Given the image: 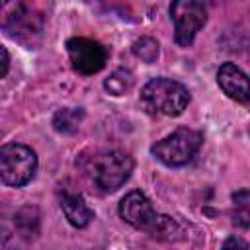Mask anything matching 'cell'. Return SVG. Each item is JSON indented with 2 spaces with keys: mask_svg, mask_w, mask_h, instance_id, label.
Listing matches in <instances>:
<instances>
[{
  "mask_svg": "<svg viewBox=\"0 0 250 250\" xmlns=\"http://www.w3.org/2000/svg\"><path fill=\"white\" fill-rule=\"evenodd\" d=\"M86 176V180L100 191V193H113L117 191L133 172V158L117 148H104L84 152L76 162Z\"/></svg>",
  "mask_w": 250,
  "mask_h": 250,
  "instance_id": "cell-1",
  "label": "cell"
},
{
  "mask_svg": "<svg viewBox=\"0 0 250 250\" xmlns=\"http://www.w3.org/2000/svg\"><path fill=\"white\" fill-rule=\"evenodd\" d=\"M141 104L150 115L176 117L188 107L189 92L182 82L160 76L145 84L141 92Z\"/></svg>",
  "mask_w": 250,
  "mask_h": 250,
  "instance_id": "cell-3",
  "label": "cell"
},
{
  "mask_svg": "<svg viewBox=\"0 0 250 250\" xmlns=\"http://www.w3.org/2000/svg\"><path fill=\"white\" fill-rule=\"evenodd\" d=\"M133 82H135L133 74H131L129 70H125V68H119V70H115V72L104 82V88H105L111 96H123V94H127V92L133 88Z\"/></svg>",
  "mask_w": 250,
  "mask_h": 250,
  "instance_id": "cell-12",
  "label": "cell"
},
{
  "mask_svg": "<svg viewBox=\"0 0 250 250\" xmlns=\"http://www.w3.org/2000/svg\"><path fill=\"white\" fill-rule=\"evenodd\" d=\"M8 70H10V55H8V51L0 45V78H4V76L8 74Z\"/></svg>",
  "mask_w": 250,
  "mask_h": 250,
  "instance_id": "cell-15",
  "label": "cell"
},
{
  "mask_svg": "<svg viewBox=\"0 0 250 250\" xmlns=\"http://www.w3.org/2000/svg\"><path fill=\"white\" fill-rule=\"evenodd\" d=\"M201 143H203V135L199 131L180 127L172 135L156 141L150 146V152L162 164H166L170 168H178V166H184L193 160V156L201 148Z\"/></svg>",
  "mask_w": 250,
  "mask_h": 250,
  "instance_id": "cell-5",
  "label": "cell"
},
{
  "mask_svg": "<svg viewBox=\"0 0 250 250\" xmlns=\"http://www.w3.org/2000/svg\"><path fill=\"white\" fill-rule=\"evenodd\" d=\"M223 246H225V248H229V246H244V242H238L236 238H229V240H227Z\"/></svg>",
  "mask_w": 250,
  "mask_h": 250,
  "instance_id": "cell-16",
  "label": "cell"
},
{
  "mask_svg": "<svg viewBox=\"0 0 250 250\" xmlns=\"http://www.w3.org/2000/svg\"><path fill=\"white\" fill-rule=\"evenodd\" d=\"M170 16L174 21V41L180 47H189L207 21V8L203 0H172Z\"/></svg>",
  "mask_w": 250,
  "mask_h": 250,
  "instance_id": "cell-7",
  "label": "cell"
},
{
  "mask_svg": "<svg viewBox=\"0 0 250 250\" xmlns=\"http://www.w3.org/2000/svg\"><path fill=\"white\" fill-rule=\"evenodd\" d=\"M84 119V111L80 107H62L53 115V127L59 133H74Z\"/></svg>",
  "mask_w": 250,
  "mask_h": 250,
  "instance_id": "cell-11",
  "label": "cell"
},
{
  "mask_svg": "<svg viewBox=\"0 0 250 250\" xmlns=\"http://www.w3.org/2000/svg\"><path fill=\"white\" fill-rule=\"evenodd\" d=\"M217 82L221 90L232 98L234 102L248 104L250 90H248V76L242 68H238L234 62H223L217 70Z\"/></svg>",
  "mask_w": 250,
  "mask_h": 250,
  "instance_id": "cell-9",
  "label": "cell"
},
{
  "mask_svg": "<svg viewBox=\"0 0 250 250\" xmlns=\"http://www.w3.org/2000/svg\"><path fill=\"white\" fill-rule=\"evenodd\" d=\"M66 53L72 62V68L84 76L100 72L107 62V49L88 37H70L66 41Z\"/></svg>",
  "mask_w": 250,
  "mask_h": 250,
  "instance_id": "cell-8",
  "label": "cell"
},
{
  "mask_svg": "<svg viewBox=\"0 0 250 250\" xmlns=\"http://www.w3.org/2000/svg\"><path fill=\"white\" fill-rule=\"evenodd\" d=\"M119 215L133 229L148 232L152 238H158V240H178L182 234L180 225L172 217L156 213L150 199L139 189L129 191L121 199Z\"/></svg>",
  "mask_w": 250,
  "mask_h": 250,
  "instance_id": "cell-2",
  "label": "cell"
},
{
  "mask_svg": "<svg viewBox=\"0 0 250 250\" xmlns=\"http://www.w3.org/2000/svg\"><path fill=\"white\" fill-rule=\"evenodd\" d=\"M37 154L20 143L0 146V182L12 188H21L35 176Z\"/></svg>",
  "mask_w": 250,
  "mask_h": 250,
  "instance_id": "cell-6",
  "label": "cell"
},
{
  "mask_svg": "<svg viewBox=\"0 0 250 250\" xmlns=\"http://www.w3.org/2000/svg\"><path fill=\"white\" fill-rule=\"evenodd\" d=\"M61 209H62L66 221L76 229L88 227L94 219V211L88 207L86 199L80 193L70 191V189H64L61 193Z\"/></svg>",
  "mask_w": 250,
  "mask_h": 250,
  "instance_id": "cell-10",
  "label": "cell"
},
{
  "mask_svg": "<svg viewBox=\"0 0 250 250\" xmlns=\"http://www.w3.org/2000/svg\"><path fill=\"white\" fill-rule=\"evenodd\" d=\"M133 53L145 62H154L158 57V43L152 37H141L133 43Z\"/></svg>",
  "mask_w": 250,
  "mask_h": 250,
  "instance_id": "cell-14",
  "label": "cell"
},
{
  "mask_svg": "<svg viewBox=\"0 0 250 250\" xmlns=\"http://www.w3.org/2000/svg\"><path fill=\"white\" fill-rule=\"evenodd\" d=\"M0 29L12 39L33 45L43 31V16L31 0H0Z\"/></svg>",
  "mask_w": 250,
  "mask_h": 250,
  "instance_id": "cell-4",
  "label": "cell"
},
{
  "mask_svg": "<svg viewBox=\"0 0 250 250\" xmlns=\"http://www.w3.org/2000/svg\"><path fill=\"white\" fill-rule=\"evenodd\" d=\"M248 199H250L248 189H238L236 193H232V201H234V223L240 225L242 229H248V225H250Z\"/></svg>",
  "mask_w": 250,
  "mask_h": 250,
  "instance_id": "cell-13",
  "label": "cell"
}]
</instances>
